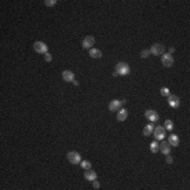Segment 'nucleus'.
<instances>
[{
    "label": "nucleus",
    "instance_id": "0eeeda50",
    "mask_svg": "<svg viewBox=\"0 0 190 190\" xmlns=\"http://www.w3.org/2000/svg\"><path fill=\"white\" fill-rule=\"evenodd\" d=\"M162 63H163L165 67L169 68L174 63V58L172 57L171 54L165 53V54H163V56H162Z\"/></svg>",
    "mask_w": 190,
    "mask_h": 190
},
{
    "label": "nucleus",
    "instance_id": "2eb2a0df",
    "mask_svg": "<svg viewBox=\"0 0 190 190\" xmlns=\"http://www.w3.org/2000/svg\"><path fill=\"white\" fill-rule=\"evenodd\" d=\"M168 143L170 144V146L178 147V143H180V138L176 134H170V136L168 137Z\"/></svg>",
    "mask_w": 190,
    "mask_h": 190
},
{
    "label": "nucleus",
    "instance_id": "a211bd4d",
    "mask_svg": "<svg viewBox=\"0 0 190 190\" xmlns=\"http://www.w3.org/2000/svg\"><path fill=\"white\" fill-rule=\"evenodd\" d=\"M150 151H151L152 153H158L159 151V145L156 141H153L150 144Z\"/></svg>",
    "mask_w": 190,
    "mask_h": 190
},
{
    "label": "nucleus",
    "instance_id": "7ed1b4c3",
    "mask_svg": "<svg viewBox=\"0 0 190 190\" xmlns=\"http://www.w3.org/2000/svg\"><path fill=\"white\" fill-rule=\"evenodd\" d=\"M164 52H165V47L161 43H153L150 48V53L155 56L163 55Z\"/></svg>",
    "mask_w": 190,
    "mask_h": 190
},
{
    "label": "nucleus",
    "instance_id": "1a4fd4ad",
    "mask_svg": "<svg viewBox=\"0 0 190 190\" xmlns=\"http://www.w3.org/2000/svg\"><path fill=\"white\" fill-rule=\"evenodd\" d=\"M122 106H123V104H122L121 100L113 99V100H111L110 104H109V110H110L111 112H115V111L121 110Z\"/></svg>",
    "mask_w": 190,
    "mask_h": 190
},
{
    "label": "nucleus",
    "instance_id": "4468645a",
    "mask_svg": "<svg viewBox=\"0 0 190 190\" xmlns=\"http://www.w3.org/2000/svg\"><path fill=\"white\" fill-rule=\"evenodd\" d=\"M128 117V111H127V109H121V110H118V112H117V115H116V118L118 122H125L126 118Z\"/></svg>",
    "mask_w": 190,
    "mask_h": 190
},
{
    "label": "nucleus",
    "instance_id": "20e7f679",
    "mask_svg": "<svg viewBox=\"0 0 190 190\" xmlns=\"http://www.w3.org/2000/svg\"><path fill=\"white\" fill-rule=\"evenodd\" d=\"M34 50L38 54H43L45 55V53H48V45L43 41H36L34 43Z\"/></svg>",
    "mask_w": 190,
    "mask_h": 190
},
{
    "label": "nucleus",
    "instance_id": "bb28decb",
    "mask_svg": "<svg viewBox=\"0 0 190 190\" xmlns=\"http://www.w3.org/2000/svg\"><path fill=\"white\" fill-rule=\"evenodd\" d=\"M174 51H175V49H174L173 47H170V48H169V54L174 53Z\"/></svg>",
    "mask_w": 190,
    "mask_h": 190
},
{
    "label": "nucleus",
    "instance_id": "f03ea898",
    "mask_svg": "<svg viewBox=\"0 0 190 190\" xmlns=\"http://www.w3.org/2000/svg\"><path fill=\"white\" fill-rule=\"evenodd\" d=\"M67 158H68V161H69L72 165H78V164H80V162H82V156L76 151L68 152Z\"/></svg>",
    "mask_w": 190,
    "mask_h": 190
},
{
    "label": "nucleus",
    "instance_id": "39448f33",
    "mask_svg": "<svg viewBox=\"0 0 190 190\" xmlns=\"http://www.w3.org/2000/svg\"><path fill=\"white\" fill-rule=\"evenodd\" d=\"M154 137L156 138V141H163L166 136V130L163 126H158L156 128H154Z\"/></svg>",
    "mask_w": 190,
    "mask_h": 190
},
{
    "label": "nucleus",
    "instance_id": "c756f323",
    "mask_svg": "<svg viewBox=\"0 0 190 190\" xmlns=\"http://www.w3.org/2000/svg\"><path fill=\"white\" fill-rule=\"evenodd\" d=\"M126 102H127L126 99H123V100H122V104H123V105H125V104H126Z\"/></svg>",
    "mask_w": 190,
    "mask_h": 190
},
{
    "label": "nucleus",
    "instance_id": "4be33fe9",
    "mask_svg": "<svg viewBox=\"0 0 190 190\" xmlns=\"http://www.w3.org/2000/svg\"><path fill=\"white\" fill-rule=\"evenodd\" d=\"M56 3H57L56 0H45V5L47 6H54Z\"/></svg>",
    "mask_w": 190,
    "mask_h": 190
},
{
    "label": "nucleus",
    "instance_id": "a878e982",
    "mask_svg": "<svg viewBox=\"0 0 190 190\" xmlns=\"http://www.w3.org/2000/svg\"><path fill=\"white\" fill-rule=\"evenodd\" d=\"M99 186H100V185H99V183H98L97 182V181H93V187H94V188L95 189H99Z\"/></svg>",
    "mask_w": 190,
    "mask_h": 190
},
{
    "label": "nucleus",
    "instance_id": "412c9836",
    "mask_svg": "<svg viewBox=\"0 0 190 190\" xmlns=\"http://www.w3.org/2000/svg\"><path fill=\"white\" fill-rule=\"evenodd\" d=\"M150 54H151V53H150V50L145 49V50H143V51L141 52V57L142 58H148Z\"/></svg>",
    "mask_w": 190,
    "mask_h": 190
},
{
    "label": "nucleus",
    "instance_id": "9d476101",
    "mask_svg": "<svg viewBox=\"0 0 190 190\" xmlns=\"http://www.w3.org/2000/svg\"><path fill=\"white\" fill-rule=\"evenodd\" d=\"M94 43H95L94 37L93 36H87L86 38L82 40V48H84V49H91Z\"/></svg>",
    "mask_w": 190,
    "mask_h": 190
},
{
    "label": "nucleus",
    "instance_id": "6ab92c4d",
    "mask_svg": "<svg viewBox=\"0 0 190 190\" xmlns=\"http://www.w3.org/2000/svg\"><path fill=\"white\" fill-rule=\"evenodd\" d=\"M164 128H165V130L172 131L173 130V128H174V125H173V123L170 121V119H166L165 124H164Z\"/></svg>",
    "mask_w": 190,
    "mask_h": 190
},
{
    "label": "nucleus",
    "instance_id": "dca6fc26",
    "mask_svg": "<svg viewBox=\"0 0 190 190\" xmlns=\"http://www.w3.org/2000/svg\"><path fill=\"white\" fill-rule=\"evenodd\" d=\"M89 55H90L92 58L98 59V58H100V57L102 56V51H100L99 49H96V48H93V49H91V50H90V52H89Z\"/></svg>",
    "mask_w": 190,
    "mask_h": 190
},
{
    "label": "nucleus",
    "instance_id": "5701e85b",
    "mask_svg": "<svg viewBox=\"0 0 190 190\" xmlns=\"http://www.w3.org/2000/svg\"><path fill=\"white\" fill-rule=\"evenodd\" d=\"M161 94L163 96H169L170 95V91L168 88H162L161 89Z\"/></svg>",
    "mask_w": 190,
    "mask_h": 190
},
{
    "label": "nucleus",
    "instance_id": "9b49d317",
    "mask_svg": "<svg viewBox=\"0 0 190 190\" xmlns=\"http://www.w3.org/2000/svg\"><path fill=\"white\" fill-rule=\"evenodd\" d=\"M62 79L65 80V82H74V78H75L74 73L72 71H70V70H65V71L62 72Z\"/></svg>",
    "mask_w": 190,
    "mask_h": 190
},
{
    "label": "nucleus",
    "instance_id": "393cba45",
    "mask_svg": "<svg viewBox=\"0 0 190 190\" xmlns=\"http://www.w3.org/2000/svg\"><path fill=\"white\" fill-rule=\"evenodd\" d=\"M166 163L171 165V164L173 163V158H172L171 155H169V154H167V155H166Z\"/></svg>",
    "mask_w": 190,
    "mask_h": 190
},
{
    "label": "nucleus",
    "instance_id": "423d86ee",
    "mask_svg": "<svg viewBox=\"0 0 190 190\" xmlns=\"http://www.w3.org/2000/svg\"><path fill=\"white\" fill-rule=\"evenodd\" d=\"M145 116H146V118H147L148 121L151 122V123H156V122L158 121V118H159L158 113L156 112L155 110H152V109L146 111V112H145Z\"/></svg>",
    "mask_w": 190,
    "mask_h": 190
},
{
    "label": "nucleus",
    "instance_id": "f3484780",
    "mask_svg": "<svg viewBox=\"0 0 190 190\" xmlns=\"http://www.w3.org/2000/svg\"><path fill=\"white\" fill-rule=\"evenodd\" d=\"M153 130H154L153 124L150 123V124H148V125H146V126H145V128H144V130H143V134L145 135V136H149V135H151V134H152Z\"/></svg>",
    "mask_w": 190,
    "mask_h": 190
},
{
    "label": "nucleus",
    "instance_id": "ddd939ff",
    "mask_svg": "<svg viewBox=\"0 0 190 190\" xmlns=\"http://www.w3.org/2000/svg\"><path fill=\"white\" fill-rule=\"evenodd\" d=\"M85 178L88 181H90V182H93V181H95L96 178H97V173H96L95 171H93V170H86V172H85Z\"/></svg>",
    "mask_w": 190,
    "mask_h": 190
},
{
    "label": "nucleus",
    "instance_id": "6e6552de",
    "mask_svg": "<svg viewBox=\"0 0 190 190\" xmlns=\"http://www.w3.org/2000/svg\"><path fill=\"white\" fill-rule=\"evenodd\" d=\"M168 104H169V106L171 107V108L176 109L180 107L181 100L176 95H169L168 96Z\"/></svg>",
    "mask_w": 190,
    "mask_h": 190
},
{
    "label": "nucleus",
    "instance_id": "f8f14e48",
    "mask_svg": "<svg viewBox=\"0 0 190 190\" xmlns=\"http://www.w3.org/2000/svg\"><path fill=\"white\" fill-rule=\"evenodd\" d=\"M159 150H161L162 153L165 154V155L169 154L170 151H171V147H170V144L168 143V142H163V143H162V145H159Z\"/></svg>",
    "mask_w": 190,
    "mask_h": 190
},
{
    "label": "nucleus",
    "instance_id": "aec40b11",
    "mask_svg": "<svg viewBox=\"0 0 190 190\" xmlns=\"http://www.w3.org/2000/svg\"><path fill=\"white\" fill-rule=\"evenodd\" d=\"M91 163L89 161H82V162H80V167L82 168V169H85V170H89V169H91Z\"/></svg>",
    "mask_w": 190,
    "mask_h": 190
},
{
    "label": "nucleus",
    "instance_id": "f257e3e1",
    "mask_svg": "<svg viewBox=\"0 0 190 190\" xmlns=\"http://www.w3.org/2000/svg\"><path fill=\"white\" fill-rule=\"evenodd\" d=\"M115 71L117 72V74L121 76H127L128 74H130L131 70L129 67L128 63L126 62H118L115 65Z\"/></svg>",
    "mask_w": 190,
    "mask_h": 190
},
{
    "label": "nucleus",
    "instance_id": "b1692460",
    "mask_svg": "<svg viewBox=\"0 0 190 190\" xmlns=\"http://www.w3.org/2000/svg\"><path fill=\"white\" fill-rule=\"evenodd\" d=\"M52 58H53V57H52V55L50 53H45V60L47 62H52Z\"/></svg>",
    "mask_w": 190,
    "mask_h": 190
},
{
    "label": "nucleus",
    "instance_id": "c85d7f7f",
    "mask_svg": "<svg viewBox=\"0 0 190 190\" xmlns=\"http://www.w3.org/2000/svg\"><path fill=\"white\" fill-rule=\"evenodd\" d=\"M112 74H113V76H114V77H116V76L118 75V74H117V72H116V71H114V72H113Z\"/></svg>",
    "mask_w": 190,
    "mask_h": 190
},
{
    "label": "nucleus",
    "instance_id": "cd10ccee",
    "mask_svg": "<svg viewBox=\"0 0 190 190\" xmlns=\"http://www.w3.org/2000/svg\"><path fill=\"white\" fill-rule=\"evenodd\" d=\"M73 85H74V86H78V85H79V82H76V80H74V82H73Z\"/></svg>",
    "mask_w": 190,
    "mask_h": 190
}]
</instances>
